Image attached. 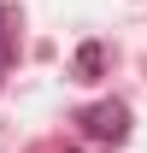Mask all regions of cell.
<instances>
[{"label":"cell","mask_w":147,"mask_h":153,"mask_svg":"<svg viewBox=\"0 0 147 153\" xmlns=\"http://www.w3.org/2000/svg\"><path fill=\"white\" fill-rule=\"evenodd\" d=\"M76 65H82V76H94L100 65H106V53H100V41H88L82 53H76Z\"/></svg>","instance_id":"3957f363"},{"label":"cell","mask_w":147,"mask_h":153,"mask_svg":"<svg viewBox=\"0 0 147 153\" xmlns=\"http://www.w3.org/2000/svg\"><path fill=\"white\" fill-rule=\"evenodd\" d=\"M12 53H18V36H12V12L0 6V76H6V65H12Z\"/></svg>","instance_id":"7a4b0ae2"},{"label":"cell","mask_w":147,"mask_h":153,"mask_svg":"<svg viewBox=\"0 0 147 153\" xmlns=\"http://www.w3.org/2000/svg\"><path fill=\"white\" fill-rule=\"evenodd\" d=\"M82 130H88L94 141H124L129 135V112L124 106H88V112H82Z\"/></svg>","instance_id":"6da1fadb"}]
</instances>
